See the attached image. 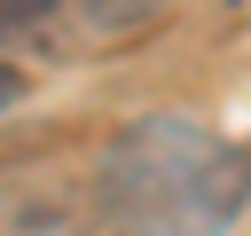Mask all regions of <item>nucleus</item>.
<instances>
[{
  "label": "nucleus",
  "mask_w": 251,
  "mask_h": 236,
  "mask_svg": "<svg viewBox=\"0 0 251 236\" xmlns=\"http://www.w3.org/2000/svg\"><path fill=\"white\" fill-rule=\"evenodd\" d=\"M0 47H39V55H94L86 0H0Z\"/></svg>",
  "instance_id": "obj_2"
},
{
  "label": "nucleus",
  "mask_w": 251,
  "mask_h": 236,
  "mask_svg": "<svg viewBox=\"0 0 251 236\" xmlns=\"http://www.w3.org/2000/svg\"><path fill=\"white\" fill-rule=\"evenodd\" d=\"M251 197V157L196 118H141L102 157V205L126 236H212Z\"/></svg>",
  "instance_id": "obj_1"
},
{
  "label": "nucleus",
  "mask_w": 251,
  "mask_h": 236,
  "mask_svg": "<svg viewBox=\"0 0 251 236\" xmlns=\"http://www.w3.org/2000/svg\"><path fill=\"white\" fill-rule=\"evenodd\" d=\"M16 102H24V71L0 55V110H16Z\"/></svg>",
  "instance_id": "obj_4"
},
{
  "label": "nucleus",
  "mask_w": 251,
  "mask_h": 236,
  "mask_svg": "<svg viewBox=\"0 0 251 236\" xmlns=\"http://www.w3.org/2000/svg\"><path fill=\"white\" fill-rule=\"evenodd\" d=\"M173 0H86V24H94V47H133Z\"/></svg>",
  "instance_id": "obj_3"
}]
</instances>
